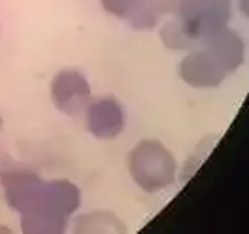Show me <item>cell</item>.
I'll return each mask as SVG.
<instances>
[{"label": "cell", "instance_id": "1", "mask_svg": "<svg viewBox=\"0 0 249 234\" xmlns=\"http://www.w3.org/2000/svg\"><path fill=\"white\" fill-rule=\"evenodd\" d=\"M130 172L140 187L153 193L174 180L176 164L162 144L145 140L130 155Z\"/></svg>", "mask_w": 249, "mask_h": 234}, {"label": "cell", "instance_id": "4", "mask_svg": "<svg viewBox=\"0 0 249 234\" xmlns=\"http://www.w3.org/2000/svg\"><path fill=\"white\" fill-rule=\"evenodd\" d=\"M87 125L89 130L98 138H113L121 132L124 125L123 109L117 102L109 98H100L87 109Z\"/></svg>", "mask_w": 249, "mask_h": 234}, {"label": "cell", "instance_id": "5", "mask_svg": "<svg viewBox=\"0 0 249 234\" xmlns=\"http://www.w3.org/2000/svg\"><path fill=\"white\" fill-rule=\"evenodd\" d=\"M0 128H2V115H0Z\"/></svg>", "mask_w": 249, "mask_h": 234}, {"label": "cell", "instance_id": "3", "mask_svg": "<svg viewBox=\"0 0 249 234\" xmlns=\"http://www.w3.org/2000/svg\"><path fill=\"white\" fill-rule=\"evenodd\" d=\"M0 181L8 206L19 214H25L36 202L44 187L42 178L31 170H6L2 172Z\"/></svg>", "mask_w": 249, "mask_h": 234}, {"label": "cell", "instance_id": "2", "mask_svg": "<svg viewBox=\"0 0 249 234\" xmlns=\"http://www.w3.org/2000/svg\"><path fill=\"white\" fill-rule=\"evenodd\" d=\"M49 94L53 106L59 111L66 115H78L87 109L89 104V81L78 70H61L51 79Z\"/></svg>", "mask_w": 249, "mask_h": 234}]
</instances>
